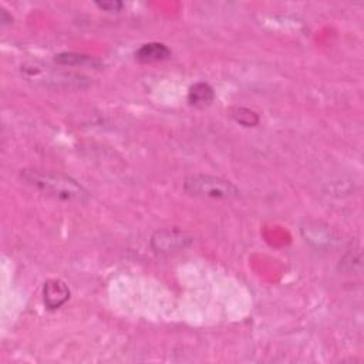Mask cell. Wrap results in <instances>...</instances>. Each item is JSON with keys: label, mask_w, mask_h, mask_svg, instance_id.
<instances>
[{"label": "cell", "mask_w": 364, "mask_h": 364, "mask_svg": "<svg viewBox=\"0 0 364 364\" xmlns=\"http://www.w3.org/2000/svg\"><path fill=\"white\" fill-rule=\"evenodd\" d=\"M22 178L39 191L66 202L85 204L90 200V193L83 186H80L75 179L63 174L23 169Z\"/></svg>", "instance_id": "1"}, {"label": "cell", "mask_w": 364, "mask_h": 364, "mask_svg": "<svg viewBox=\"0 0 364 364\" xmlns=\"http://www.w3.org/2000/svg\"><path fill=\"white\" fill-rule=\"evenodd\" d=\"M184 191L193 197L214 198V200H232L239 197V190L232 182L219 176L197 174L186 178Z\"/></svg>", "instance_id": "2"}, {"label": "cell", "mask_w": 364, "mask_h": 364, "mask_svg": "<svg viewBox=\"0 0 364 364\" xmlns=\"http://www.w3.org/2000/svg\"><path fill=\"white\" fill-rule=\"evenodd\" d=\"M22 71L28 78L51 88L83 90L90 84L88 78L81 74L50 70V67H44L37 63H29L22 66Z\"/></svg>", "instance_id": "3"}, {"label": "cell", "mask_w": 364, "mask_h": 364, "mask_svg": "<svg viewBox=\"0 0 364 364\" xmlns=\"http://www.w3.org/2000/svg\"><path fill=\"white\" fill-rule=\"evenodd\" d=\"M193 243V236L179 229H161L151 238L152 249L159 255H171L187 249Z\"/></svg>", "instance_id": "4"}, {"label": "cell", "mask_w": 364, "mask_h": 364, "mask_svg": "<svg viewBox=\"0 0 364 364\" xmlns=\"http://www.w3.org/2000/svg\"><path fill=\"white\" fill-rule=\"evenodd\" d=\"M70 299L68 286L60 279H50L43 288V302L49 310L60 309Z\"/></svg>", "instance_id": "5"}, {"label": "cell", "mask_w": 364, "mask_h": 364, "mask_svg": "<svg viewBox=\"0 0 364 364\" xmlns=\"http://www.w3.org/2000/svg\"><path fill=\"white\" fill-rule=\"evenodd\" d=\"M171 57V50L162 43H147L135 51V60L140 63H157Z\"/></svg>", "instance_id": "6"}, {"label": "cell", "mask_w": 364, "mask_h": 364, "mask_svg": "<svg viewBox=\"0 0 364 364\" xmlns=\"http://www.w3.org/2000/svg\"><path fill=\"white\" fill-rule=\"evenodd\" d=\"M215 99L214 88L207 83H197L190 88L188 102L195 107H205L211 104Z\"/></svg>", "instance_id": "7"}, {"label": "cell", "mask_w": 364, "mask_h": 364, "mask_svg": "<svg viewBox=\"0 0 364 364\" xmlns=\"http://www.w3.org/2000/svg\"><path fill=\"white\" fill-rule=\"evenodd\" d=\"M56 63L61 66H90V67H100L102 63L85 54H78V53H60L56 56Z\"/></svg>", "instance_id": "8"}, {"label": "cell", "mask_w": 364, "mask_h": 364, "mask_svg": "<svg viewBox=\"0 0 364 364\" xmlns=\"http://www.w3.org/2000/svg\"><path fill=\"white\" fill-rule=\"evenodd\" d=\"M233 119H235L239 124H242V126H245V127H255V126H257V123H259V116H257L256 113L248 110V109H239V110H236V113L233 114Z\"/></svg>", "instance_id": "9"}, {"label": "cell", "mask_w": 364, "mask_h": 364, "mask_svg": "<svg viewBox=\"0 0 364 364\" xmlns=\"http://www.w3.org/2000/svg\"><path fill=\"white\" fill-rule=\"evenodd\" d=\"M96 6L106 12H120L124 5L117 0H111V2H96Z\"/></svg>", "instance_id": "10"}]
</instances>
